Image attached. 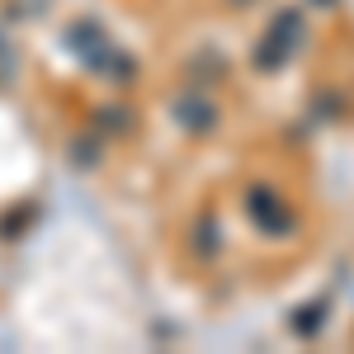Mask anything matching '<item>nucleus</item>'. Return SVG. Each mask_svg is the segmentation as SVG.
Masks as SVG:
<instances>
[{"label": "nucleus", "instance_id": "f257e3e1", "mask_svg": "<svg viewBox=\"0 0 354 354\" xmlns=\"http://www.w3.org/2000/svg\"><path fill=\"white\" fill-rule=\"evenodd\" d=\"M302 38H307V19H302V10H279L270 19V28L260 33V43H255V71H283L293 57H298Z\"/></svg>", "mask_w": 354, "mask_h": 354}, {"label": "nucleus", "instance_id": "7ed1b4c3", "mask_svg": "<svg viewBox=\"0 0 354 354\" xmlns=\"http://www.w3.org/2000/svg\"><path fill=\"white\" fill-rule=\"evenodd\" d=\"M326 317H330V302H326V298H317V302H302L298 312H293V317H288V326L298 330L302 340H312V335H317V330L326 326Z\"/></svg>", "mask_w": 354, "mask_h": 354}, {"label": "nucleus", "instance_id": "f03ea898", "mask_svg": "<svg viewBox=\"0 0 354 354\" xmlns=\"http://www.w3.org/2000/svg\"><path fill=\"white\" fill-rule=\"evenodd\" d=\"M245 213L265 236H288L293 232V208L274 185H250L245 189Z\"/></svg>", "mask_w": 354, "mask_h": 354}, {"label": "nucleus", "instance_id": "20e7f679", "mask_svg": "<svg viewBox=\"0 0 354 354\" xmlns=\"http://www.w3.org/2000/svg\"><path fill=\"white\" fill-rule=\"evenodd\" d=\"M180 118H189L194 133H213V128H218V109H213V104H203V100H194V95L180 100Z\"/></svg>", "mask_w": 354, "mask_h": 354}]
</instances>
